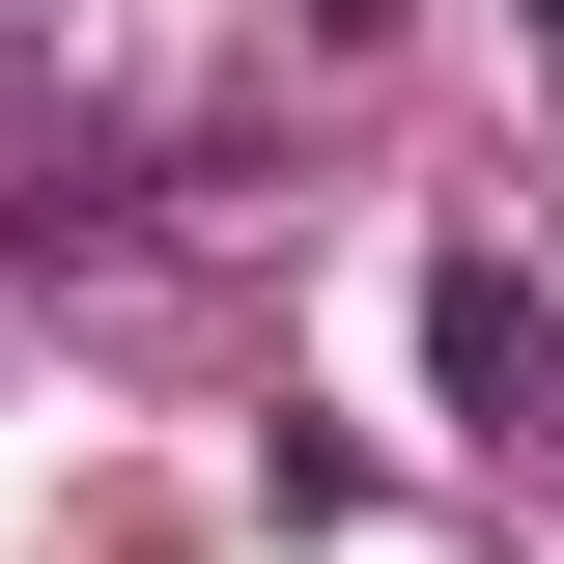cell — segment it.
I'll return each mask as SVG.
<instances>
[{
    "label": "cell",
    "instance_id": "1",
    "mask_svg": "<svg viewBox=\"0 0 564 564\" xmlns=\"http://www.w3.org/2000/svg\"><path fill=\"white\" fill-rule=\"evenodd\" d=\"M423 367H452L480 423H536V395H564V311H536L508 254H423Z\"/></svg>",
    "mask_w": 564,
    "mask_h": 564
},
{
    "label": "cell",
    "instance_id": "2",
    "mask_svg": "<svg viewBox=\"0 0 564 564\" xmlns=\"http://www.w3.org/2000/svg\"><path fill=\"white\" fill-rule=\"evenodd\" d=\"M536 57H564V0H536Z\"/></svg>",
    "mask_w": 564,
    "mask_h": 564
}]
</instances>
